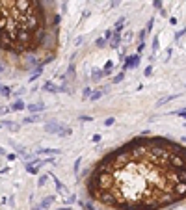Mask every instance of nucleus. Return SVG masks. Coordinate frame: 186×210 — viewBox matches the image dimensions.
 <instances>
[{"label": "nucleus", "mask_w": 186, "mask_h": 210, "mask_svg": "<svg viewBox=\"0 0 186 210\" xmlns=\"http://www.w3.org/2000/svg\"><path fill=\"white\" fill-rule=\"evenodd\" d=\"M184 149L166 138H138L102 158L88 193L115 210H158L182 201Z\"/></svg>", "instance_id": "obj_1"}, {"label": "nucleus", "mask_w": 186, "mask_h": 210, "mask_svg": "<svg viewBox=\"0 0 186 210\" xmlns=\"http://www.w3.org/2000/svg\"><path fill=\"white\" fill-rule=\"evenodd\" d=\"M43 2H0V50L26 54L45 39Z\"/></svg>", "instance_id": "obj_2"}, {"label": "nucleus", "mask_w": 186, "mask_h": 210, "mask_svg": "<svg viewBox=\"0 0 186 210\" xmlns=\"http://www.w3.org/2000/svg\"><path fill=\"white\" fill-rule=\"evenodd\" d=\"M138 61H140V54L130 56V58H127V67H138Z\"/></svg>", "instance_id": "obj_3"}, {"label": "nucleus", "mask_w": 186, "mask_h": 210, "mask_svg": "<svg viewBox=\"0 0 186 210\" xmlns=\"http://www.w3.org/2000/svg\"><path fill=\"white\" fill-rule=\"evenodd\" d=\"M22 108H24V102H22V100L13 102V106H11V110H22Z\"/></svg>", "instance_id": "obj_4"}, {"label": "nucleus", "mask_w": 186, "mask_h": 210, "mask_svg": "<svg viewBox=\"0 0 186 210\" xmlns=\"http://www.w3.org/2000/svg\"><path fill=\"white\" fill-rule=\"evenodd\" d=\"M28 110H32V112H39V110H43V106H41V104H32V106H28Z\"/></svg>", "instance_id": "obj_5"}, {"label": "nucleus", "mask_w": 186, "mask_h": 210, "mask_svg": "<svg viewBox=\"0 0 186 210\" xmlns=\"http://www.w3.org/2000/svg\"><path fill=\"white\" fill-rule=\"evenodd\" d=\"M0 93H2V95H9V88H6V86H2V88H0Z\"/></svg>", "instance_id": "obj_6"}, {"label": "nucleus", "mask_w": 186, "mask_h": 210, "mask_svg": "<svg viewBox=\"0 0 186 210\" xmlns=\"http://www.w3.org/2000/svg\"><path fill=\"white\" fill-rule=\"evenodd\" d=\"M58 210H71V208H69V206H65V208H58Z\"/></svg>", "instance_id": "obj_7"}]
</instances>
